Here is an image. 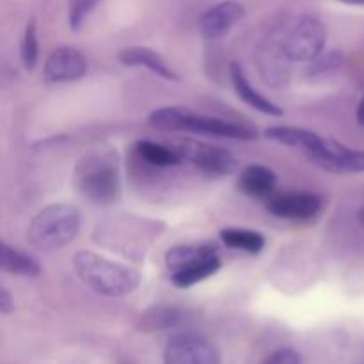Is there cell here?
Here are the masks:
<instances>
[{
	"instance_id": "603a6c76",
	"label": "cell",
	"mask_w": 364,
	"mask_h": 364,
	"mask_svg": "<svg viewBox=\"0 0 364 364\" xmlns=\"http://www.w3.org/2000/svg\"><path fill=\"white\" fill-rule=\"evenodd\" d=\"M343 63V57L340 52H327L320 53L316 59L311 60V66H309L308 75H326L331 71H336L338 68Z\"/></svg>"
},
{
	"instance_id": "277c9868",
	"label": "cell",
	"mask_w": 364,
	"mask_h": 364,
	"mask_svg": "<svg viewBox=\"0 0 364 364\" xmlns=\"http://www.w3.org/2000/svg\"><path fill=\"white\" fill-rule=\"evenodd\" d=\"M78 191L95 205H112L121 194L116 164L109 156H87L77 169Z\"/></svg>"
},
{
	"instance_id": "8992f818",
	"label": "cell",
	"mask_w": 364,
	"mask_h": 364,
	"mask_svg": "<svg viewBox=\"0 0 364 364\" xmlns=\"http://www.w3.org/2000/svg\"><path fill=\"white\" fill-rule=\"evenodd\" d=\"M164 364H220V355L208 338L198 333H180L166 343Z\"/></svg>"
},
{
	"instance_id": "3957f363",
	"label": "cell",
	"mask_w": 364,
	"mask_h": 364,
	"mask_svg": "<svg viewBox=\"0 0 364 364\" xmlns=\"http://www.w3.org/2000/svg\"><path fill=\"white\" fill-rule=\"evenodd\" d=\"M80 230V213L66 203L45 206L32 217L27 230V240L38 251H55L77 237Z\"/></svg>"
},
{
	"instance_id": "e0dca14e",
	"label": "cell",
	"mask_w": 364,
	"mask_h": 364,
	"mask_svg": "<svg viewBox=\"0 0 364 364\" xmlns=\"http://www.w3.org/2000/svg\"><path fill=\"white\" fill-rule=\"evenodd\" d=\"M0 267L4 272L13 274V276L36 277L41 272V267L31 255H25V252L11 247L6 242L0 247Z\"/></svg>"
},
{
	"instance_id": "ac0fdd59",
	"label": "cell",
	"mask_w": 364,
	"mask_h": 364,
	"mask_svg": "<svg viewBox=\"0 0 364 364\" xmlns=\"http://www.w3.org/2000/svg\"><path fill=\"white\" fill-rule=\"evenodd\" d=\"M220 265L223 263H220L219 256H213V258L205 259V262L194 263V265L187 267V269L173 272L171 274V283L176 288H191L219 272Z\"/></svg>"
},
{
	"instance_id": "7c38bea8",
	"label": "cell",
	"mask_w": 364,
	"mask_h": 364,
	"mask_svg": "<svg viewBox=\"0 0 364 364\" xmlns=\"http://www.w3.org/2000/svg\"><path fill=\"white\" fill-rule=\"evenodd\" d=\"M265 137L270 139L274 142H279V144L290 146V148L299 149L304 155H308L311 159L315 153H318L322 149L326 137L315 134L311 130H306V128H297V127H272L265 130Z\"/></svg>"
},
{
	"instance_id": "cb8c5ba5",
	"label": "cell",
	"mask_w": 364,
	"mask_h": 364,
	"mask_svg": "<svg viewBox=\"0 0 364 364\" xmlns=\"http://www.w3.org/2000/svg\"><path fill=\"white\" fill-rule=\"evenodd\" d=\"M263 364H302V355L294 348H279L272 352Z\"/></svg>"
},
{
	"instance_id": "52a82bcc",
	"label": "cell",
	"mask_w": 364,
	"mask_h": 364,
	"mask_svg": "<svg viewBox=\"0 0 364 364\" xmlns=\"http://www.w3.org/2000/svg\"><path fill=\"white\" fill-rule=\"evenodd\" d=\"M183 162L213 176H226L237 169V159L228 149L198 141H183L176 148Z\"/></svg>"
},
{
	"instance_id": "484cf974",
	"label": "cell",
	"mask_w": 364,
	"mask_h": 364,
	"mask_svg": "<svg viewBox=\"0 0 364 364\" xmlns=\"http://www.w3.org/2000/svg\"><path fill=\"white\" fill-rule=\"evenodd\" d=\"M358 121H359V124H361V127H364V96H363L361 103H359V107H358Z\"/></svg>"
},
{
	"instance_id": "ffe728a7",
	"label": "cell",
	"mask_w": 364,
	"mask_h": 364,
	"mask_svg": "<svg viewBox=\"0 0 364 364\" xmlns=\"http://www.w3.org/2000/svg\"><path fill=\"white\" fill-rule=\"evenodd\" d=\"M137 148V153L149 162L151 166L156 167H171V166H178L181 164V156L178 155L176 149H171L167 146L159 144V142H153V141H139L135 144Z\"/></svg>"
},
{
	"instance_id": "5b68a950",
	"label": "cell",
	"mask_w": 364,
	"mask_h": 364,
	"mask_svg": "<svg viewBox=\"0 0 364 364\" xmlns=\"http://www.w3.org/2000/svg\"><path fill=\"white\" fill-rule=\"evenodd\" d=\"M326 39V25L316 16L306 14L291 25L288 34L284 36L281 50L291 63H311L323 52Z\"/></svg>"
},
{
	"instance_id": "2e32d148",
	"label": "cell",
	"mask_w": 364,
	"mask_h": 364,
	"mask_svg": "<svg viewBox=\"0 0 364 364\" xmlns=\"http://www.w3.org/2000/svg\"><path fill=\"white\" fill-rule=\"evenodd\" d=\"M217 256V249L213 244H180L171 247L166 252V265L169 272H178L194 263L205 262V259Z\"/></svg>"
},
{
	"instance_id": "6da1fadb",
	"label": "cell",
	"mask_w": 364,
	"mask_h": 364,
	"mask_svg": "<svg viewBox=\"0 0 364 364\" xmlns=\"http://www.w3.org/2000/svg\"><path fill=\"white\" fill-rule=\"evenodd\" d=\"M78 279L103 297H124L137 290L141 274L132 267L112 262L92 251H80L73 258Z\"/></svg>"
},
{
	"instance_id": "7a4b0ae2",
	"label": "cell",
	"mask_w": 364,
	"mask_h": 364,
	"mask_svg": "<svg viewBox=\"0 0 364 364\" xmlns=\"http://www.w3.org/2000/svg\"><path fill=\"white\" fill-rule=\"evenodd\" d=\"M149 124L164 132H192V134L212 135V137L255 141L258 132L247 124L233 123L220 117L201 116L185 107H162L149 116Z\"/></svg>"
},
{
	"instance_id": "8fae6325",
	"label": "cell",
	"mask_w": 364,
	"mask_h": 364,
	"mask_svg": "<svg viewBox=\"0 0 364 364\" xmlns=\"http://www.w3.org/2000/svg\"><path fill=\"white\" fill-rule=\"evenodd\" d=\"M245 9L237 0H224L210 7L199 20V28L206 39H219L226 36L244 18Z\"/></svg>"
},
{
	"instance_id": "d4e9b609",
	"label": "cell",
	"mask_w": 364,
	"mask_h": 364,
	"mask_svg": "<svg viewBox=\"0 0 364 364\" xmlns=\"http://www.w3.org/2000/svg\"><path fill=\"white\" fill-rule=\"evenodd\" d=\"M14 311V301L7 288H0V313L2 315H11Z\"/></svg>"
},
{
	"instance_id": "4316f807",
	"label": "cell",
	"mask_w": 364,
	"mask_h": 364,
	"mask_svg": "<svg viewBox=\"0 0 364 364\" xmlns=\"http://www.w3.org/2000/svg\"><path fill=\"white\" fill-rule=\"evenodd\" d=\"M340 2L348 4V6H364V0H340Z\"/></svg>"
},
{
	"instance_id": "44dd1931",
	"label": "cell",
	"mask_w": 364,
	"mask_h": 364,
	"mask_svg": "<svg viewBox=\"0 0 364 364\" xmlns=\"http://www.w3.org/2000/svg\"><path fill=\"white\" fill-rule=\"evenodd\" d=\"M39 45H38V32H36V21L31 20L25 27L23 39H21V60L27 70H34L38 64Z\"/></svg>"
},
{
	"instance_id": "4fadbf2b",
	"label": "cell",
	"mask_w": 364,
	"mask_h": 364,
	"mask_svg": "<svg viewBox=\"0 0 364 364\" xmlns=\"http://www.w3.org/2000/svg\"><path fill=\"white\" fill-rule=\"evenodd\" d=\"M230 77H231V82H233V87L235 91H237L238 98H240L244 103H247L251 109L258 110V112L262 114H267V116H276V117L283 116L281 107H277L276 103H272L269 98H265L262 92L256 91V89L252 87L247 75H245V71L242 70L240 64L238 63L230 64Z\"/></svg>"
},
{
	"instance_id": "9c48e42d",
	"label": "cell",
	"mask_w": 364,
	"mask_h": 364,
	"mask_svg": "<svg viewBox=\"0 0 364 364\" xmlns=\"http://www.w3.org/2000/svg\"><path fill=\"white\" fill-rule=\"evenodd\" d=\"M87 73V60L80 50L73 46H60L48 55L43 70V77L48 84L80 80Z\"/></svg>"
},
{
	"instance_id": "5bb4252c",
	"label": "cell",
	"mask_w": 364,
	"mask_h": 364,
	"mask_svg": "<svg viewBox=\"0 0 364 364\" xmlns=\"http://www.w3.org/2000/svg\"><path fill=\"white\" fill-rule=\"evenodd\" d=\"M117 59L124 66H144L149 71L156 73L159 77L166 78V80L178 82L180 77L174 73L173 68L166 63V60L160 57V53H156L155 50L146 48V46H128L123 48L117 53Z\"/></svg>"
},
{
	"instance_id": "9a60e30c",
	"label": "cell",
	"mask_w": 364,
	"mask_h": 364,
	"mask_svg": "<svg viewBox=\"0 0 364 364\" xmlns=\"http://www.w3.org/2000/svg\"><path fill=\"white\" fill-rule=\"evenodd\" d=\"M276 183V173L259 164L247 166L238 176V188L249 198H267L274 192Z\"/></svg>"
},
{
	"instance_id": "d6986e66",
	"label": "cell",
	"mask_w": 364,
	"mask_h": 364,
	"mask_svg": "<svg viewBox=\"0 0 364 364\" xmlns=\"http://www.w3.org/2000/svg\"><path fill=\"white\" fill-rule=\"evenodd\" d=\"M220 238L224 244L237 251H244L247 255H259L265 247V237L258 231L242 230V228H224L220 230Z\"/></svg>"
},
{
	"instance_id": "7402d4cb",
	"label": "cell",
	"mask_w": 364,
	"mask_h": 364,
	"mask_svg": "<svg viewBox=\"0 0 364 364\" xmlns=\"http://www.w3.org/2000/svg\"><path fill=\"white\" fill-rule=\"evenodd\" d=\"M100 2L102 0H70V4H68V21H70V27L73 31H78Z\"/></svg>"
},
{
	"instance_id": "ba28073f",
	"label": "cell",
	"mask_w": 364,
	"mask_h": 364,
	"mask_svg": "<svg viewBox=\"0 0 364 364\" xmlns=\"http://www.w3.org/2000/svg\"><path fill=\"white\" fill-rule=\"evenodd\" d=\"M322 169L336 174L364 173V149H354L334 139H326L322 149L311 156Z\"/></svg>"
},
{
	"instance_id": "30bf717a",
	"label": "cell",
	"mask_w": 364,
	"mask_h": 364,
	"mask_svg": "<svg viewBox=\"0 0 364 364\" xmlns=\"http://www.w3.org/2000/svg\"><path fill=\"white\" fill-rule=\"evenodd\" d=\"M322 206V198L311 192H287L274 196L267 208L279 219L309 220L318 215Z\"/></svg>"
}]
</instances>
